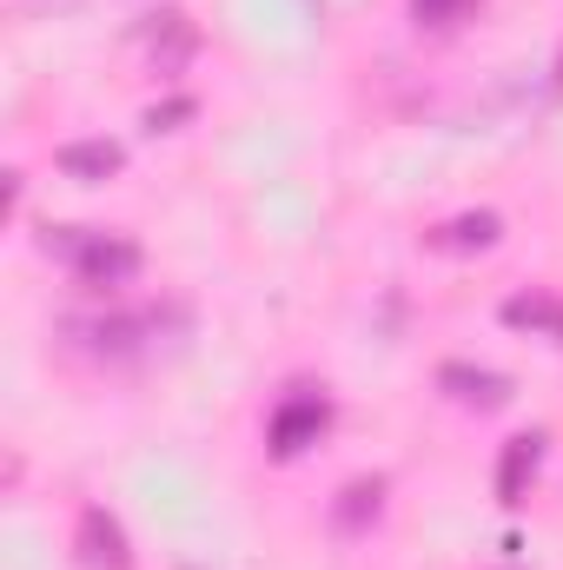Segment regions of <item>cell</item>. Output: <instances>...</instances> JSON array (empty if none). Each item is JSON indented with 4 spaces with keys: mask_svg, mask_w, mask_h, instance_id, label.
<instances>
[{
    "mask_svg": "<svg viewBox=\"0 0 563 570\" xmlns=\"http://www.w3.org/2000/svg\"><path fill=\"white\" fill-rule=\"evenodd\" d=\"M47 253H60L87 285H127L140 273V246L120 239V233H87V226H53L47 233Z\"/></svg>",
    "mask_w": 563,
    "mask_h": 570,
    "instance_id": "6da1fadb",
    "label": "cell"
},
{
    "mask_svg": "<svg viewBox=\"0 0 563 570\" xmlns=\"http://www.w3.org/2000/svg\"><path fill=\"white\" fill-rule=\"evenodd\" d=\"M73 544H80V564L87 570H134V551H127V531L107 504H87L80 524H73Z\"/></svg>",
    "mask_w": 563,
    "mask_h": 570,
    "instance_id": "7a4b0ae2",
    "label": "cell"
},
{
    "mask_svg": "<svg viewBox=\"0 0 563 570\" xmlns=\"http://www.w3.org/2000/svg\"><path fill=\"white\" fill-rule=\"evenodd\" d=\"M325 425H332V405L318 392H298V399H285L279 412H273V451L279 458H298L305 444H318Z\"/></svg>",
    "mask_w": 563,
    "mask_h": 570,
    "instance_id": "3957f363",
    "label": "cell"
},
{
    "mask_svg": "<svg viewBox=\"0 0 563 570\" xmlns=\"http://www.w3.org/2000/svg\"><path fill=\"white\" fill-rule=\"evenodd\" d=\"M437 385H444L457 405H484V412L511 399V379H504V372H491V365H464V358L437 365Z\"/></svg>",
    "mask_w": 563,
    "mask_h": 570,
    "instance_id": "277c9868",
    "label": "cell"
},
{
    "mask_svg": "<svg viewBox=\"0 0 563 570\" xmlns=\"http://www.w3.org/2000/svg\"><path fill=\"white\" fill-rule=\"evenodd\" d=\"M53 159H60V173H67V179H87V186H100V179H113V173L127 166L120 140H67Z\"/></svg>",
    "mask_w": 563,
    "mask_h": 570,
    "instance_id": "5b68a950",
    "label": "cell"
},
{
    "mask_svg": "<svg viewBox=\"0 0 563 570\" xmlns=\"http://www.w3.org/2000/svg\"><path fill=\"white\" fill-rule=\"evenodd\" d=\"M537 458H544V438H537V431H524V438L504 444V458H497V498H504V504H524V491H531V478H537Z\"/></svg>",
    "mask_w": 563,
    "mask_h": 570,
    "instance_id": "8992f818",
    "label": "cell"
},
{
    "mask_svg": "<svg viewBox=\"0 0 563 570\" xmlns=\"http://www.w3.org/2000/svg\"><path fill=\"white\" fill-rule=\"evenodd\" d=\"M504 325L537 332V338H557L563 345V298L557 292H511V298H504Z\"/></svg>",
    "mask_w": 563,
    "mask_h": 570,
    "instance_id": "52a82bcc",
    "label": "cell"
},
{
    "mask_svg": "<svg viewBox=\"0 0 563 570\" xmlns=\"http://www.w3.org/2000/svg\"><path fill=\"white\" fill-rule=\"evenodd\" d=\"M497 233H504L497 213H457V219H444L431 233V246H444V253H484V246H497Z\"/></svg>",
    "mask_w": 563,
    "mask_h": 570,
    "instance_id": "ba28073f",
    "label": "cell"
},
{
    "mask_svg": "<svg viewBox=\"0 0 563 570\" xmlns=\"http://www.w3.org/2000/svg\"><path fill=\"white\" fill-rule=\"evenodd\" d=\"M192 47H199L192 20H186V13H159V27H152V60H159V73H179Z\"/></svg>",
    "mask_w": 563,
    "mask_h": 570,
    "instance_id": "9c48e42d",
    "label": "cell"
},
{
    "mask_svg": "<svg viewBox=\"0 0 563 570\" xmlns=\"http://www.w3.org/2000/svg\"><path fill=\"white\" fill-rule=\"evenodd\" d=\"M378 504H385V484H378V478H358V484H345V498H338V524L358 531L365 518H378Z\"/></svg>",
    "mask_w": 563,
    "mask_h": 570,
    "instance_id": "30bf717a",
    "label": "cell"
},
{
    "mask_svg": "<svg viewBox=\"0 0 563 570\" xmlns=\"http://www.w3.org/2000/svg\"><path fill=\"white\" fill-rule=\"evenodd\" d=\"M192 114H199V107H192L186 94H172V100L146 107V127H152V134H172V127H179V120H192Z\"/></svg>",
    "mask_w": 563,
    "mask_h": 570,
    "instance_id": "8fae6325",
    "label": "cell"
},
{
    "mask_svg": "<svg viewBox=\"0 0 563 570\" xmlns=\"http://www.w3.org/2000/svg\"><path fill=\"white\" fill-rule=\"evenodd\" d=\"M457 7H464V0H412V13H418L424 27H444V20H451Z\"/></svg>",
    "mask_w": 563,
    "mask_h": 570,
    "instance_id": "7c38bea8",
    "label": "cell"
}]
</instances>
